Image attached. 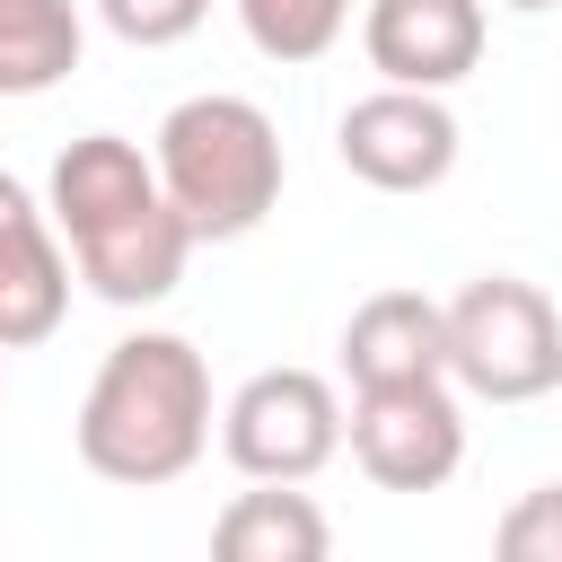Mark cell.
Masks as SVG:
<instances>
[{
    "label": "cell",
    "mask_w": 562,
    "mask_h": 562,
    "mask_svg": "<svg viewBox=\"0 0 562 562\" xmlns=\"http://www.w3.org/2000/svg\"><path fill=\"white\" fill-rule=\"evenodd\" d=\"M44 211H53V237H61L70 272L105 307L176 299V281L193 263V228L176 220V202H167V184H158L140 140H123V132L61 140V158L44 176Z\"/></svg>",
    "instance_id": "6da1fadb"
},
{
    "label": "cell",
    "mask_w": 562,
    "mask_h": 562,
    "mask_svg": "<svg viewBox=\"0 0 562 562\" xmlns=\"http://www.w3.org/2000/svg\"><path fill=\"white\" fill-rule=\"evenodd\" d=\"M211 360L184 342V334H123L88 395H79V422H70V448L97 483H123V492H158V483H184L211 448Z\"/></svg>",
    "instance_id": "7a4b0ae2"
},
{
    "label": "cell",
    "mask_w": 562,
    "mask_h": 562,
    "mask_svg": "<svg viewBox=\"0 0 562 562\" xmlns=\"http://www.w3.org/2000/svg\"><path fill=\"white\" fill-rule=\"evenodd\" d=\"M149 167H158L176 220L193 228V246L255 237L272 220V202H281V176H290L281 123L237 88H202V97L167 105V123L149 140Z\"/></svg>",
    "instance_id": "3957f363"
},
{
    "label": "cell",
    "mask_w": 562,
    "mask_h": 562,
    "mask_svg": "<svg viewBox=\"0 0 562 562\" xmlns=\"http://www.w3.org/2000/svg\"><path fill=\"white\" fill-rule=\"evenodd\" d=\"M448 386L483 404H536L562 386V307L518 272H474L448 299Z\"/></svg>",
    "instance_id": "277c9868"
},
{
    "label": "cell",
    "mask_w": 562,
    "mask_h": 562,
    "mask_svg": "<svg viewBox=\"0 0 562 562\" xmlns=\"http://www.w3.org/2000/svg\"><path fill=\"white\" fill-rule=\"evenodd\" d=\"M342 395L316 369H255L220 404V457L246 483H316L342 457Z\"/></svg>",
    "instance_id": "5b68a950"
},
{
    "label": "cell",
    "mask_w": 562,
    "mask_h": 562,
    "mask_svg": "<svg viewBox=\"0 0 562 562\" xmlns=\"http://www.w3.org/2000/svg\"><path fill=\"white\" fill-rule=\"evenodd\" d=\"M457 149H465V132H457L448 97H422V88H369L334 123V158L369 193H439L457 176Z\"/></svg>",
    "instance_id": "8992f818"
},
{
    "label": "cell",
    "mask_w": 562,
    "mask_h": 562,
    "mask_svg": "<svg viewBox=\"0 0 562 562\" xmlns=\"http://www.w3.org/2000/svg\"><path fill=\"white\" fill-rule=\"evenodd\" d=\"M342 448L378 492H439L465 465V404H457L448 378L439 386H395V395H351Z\"/></svg>",
    "instance_id": "52a82bcc"
},
{
    "label": "cell",
    "mask_w": 562,
    "mask_h": 562,
    "mask_svg": "<svg viewBox=\"0 0 562 562\" xmlns=\"http://www.w3.org/2000/svg\"><path fill=\"white\" fill-rule=\"evenodd\" d=\"M492 44V9L483 0H360V53L378 70V88H422L448 97Z\"/></svg>",
    "instance_id": "ba28073f"
},
{
    "label": "cell",
    "mask_w": 562,
    "mask_h": 562,
    "mask_svg": "<svg viewBox=\"0 0 562 562\" xmlns=\"http://www.w3.org/2000/svg\"><path fill=\"white\" fill-rule=\"evenodd\" d=\"M342 378H351V395L439 386L448 378V299H430V290H369L342 316Z\"/></svg>",
    "instance_id": "9c48e42d"
},
{
    "label": "cell",
    "mask_w": 562,
    "mask_h": 562,
    "mask_svg": "<svg viewBox=\"0 0 562 562\" xmlns=\"http://www.w3.org/2000/svg\"><path fill=\"white\" fill-rule=\"evenodd\" d=\"M70 316V255L53 237V211L0 167V351L53 342Z\"/></svg>",
    "instance_id": "30bf717a"
},
{
    "label": "cell",
    "mask_w": 562,
    "mask_h": 562,
    "mask_svg": "<svg viewBox=\"0 0 562 562\" xmlns=\"http://www.w3.org/2000/svg\"><path fill=\"white\" fill-rule=\"evenodd\" d=\"M211 562H334V527L299 483H246L211 518Z\"/></svg>",
    "instance_id": "8fae6325"
},
{
    "label": "cell",
    "mask_w": 562,
    "mask_h": 562,
    "mask_svg": "<svg viewBox=\"0 0 562 562\" xmlns=\"http://www.w3.org/2000/svg\"><path fill=\"white\" fill-rule=\"evenodd\" d=\"M88 53L79 0H0V97H53Z\"/></svg>",
    "instance_id": "7c38bea8"
},
{
    "label": "cell",
    "mask_w": 562,
    "mask_h": 562,
    "mask_svg": "<svg viewBox=\"0 0 562 562\" xmlns=\"http://www.w3.org/2000/svg\"><path fill=\"white\" fill-rule=\"evenodd\" d=\"M228 9H237L246 44H255L263 61H281V70L325 61V53L342 44V26H351V0H228Z\"/></svg>",
    "instance_id": "4fadbf2b"
},
{
    "label": "cell",
    "mask_w": 562,
    "mask_h": 562,
    "mask_svg": "<svg viewBox=\"0 0 562 562\" xmlns=\"http://www.w3.org/2000/svg\"><path fill=\"white\" fill-rule=\"evenodd\" d=\"M492 562H562V483H536V492H518L501 509Z\"/></svg>",
    "instance_id": "5bb4252c"
},
{
    "label": "cell",
    "mask_w": 562,
    "mask_h": 562,
    "mask_svg": "<svg viewBox=\"0 0 562 562\" xmlns=\"http://www.w3.org/2000/svg\"><path fill=\"white\" fill-rule=\"evenodd\" d=\"M97 18H105L123 44H140V53H167V44H184V35L211 18V0H97Z\"/></svg>",
    "instance_id": "9a60e30c"
},
{
    "label": "cell",
    "mask_w": 562,
    "mask_h": 562,
    "mask_svg": "<svg viewBox=\"0 0 562 562\" xmlns=\"http://www.w3.org/2000/svg\"><path fill=\"white\" fill-rule=\"evenodd\" d=\"M501 9H518V18H544V9H562V0H501Z\"/></svg>",
    "instance_id": "2e32d148"
},
{
    "label": "cell",
    "mask_w": 562,
    "mask_h": 562,
    "mask_svg": "<svg viewBox=\"0 0 562 562\" xmlns=\"http://www.w3.org/2000/svg\"><path fill=\"white\" fill-rule=\"evenodd\" d=\"M0 378H9V351H0Z\"/></svg>",
    "instance_id": "e0dca14e"
},
{
    "label": "cell",
    "mask_w": 562,
    "mask_h": 562,
    "mask_svg": "<svg viewBox=\"0 0 562 562\" xmlns=\"http://www.w3.org/2000/svg\"><path fill=\"white\" fill-rule=\"evenodd\" d=\"M0 562H9V553H0Z\"/></svg>",
    "instance_id": "ac0fdd59"
}]
</instances>
